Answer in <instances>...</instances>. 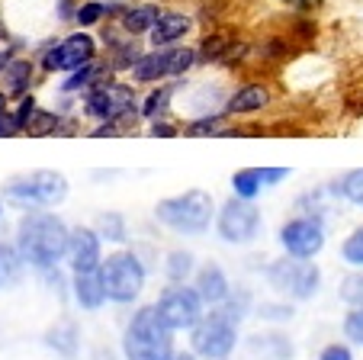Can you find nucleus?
<instances>
[{"mask_svg": "<svg viewBox=\"0 0 363 360\" xmlns=\"http://www.w3.org/2000/svg\"><path fill=\"white\" fill-rule=\"evenodd\" d=\"M68 238L71 231L65 229V222L58 216H52V212H26L20 219V229H16V248H20L26 264L48 273L68 254Z\"/></svg>", "mask_w": 363, "mask_h": 360, "instance_id": "nucleus-1", "label": "nucleus"}, {"mask_svg": "<svg viewBox=\"0 0 363 360\" xmlns=\"http://www.w3.org/2000/svg\"><path fill=\"white\" fill-rule=\"evenodd\" d=\"M129 360H174V328L161 319L158 306H142L125 328Z\"/></svg>", "mask_w": 363, "mask_h": 360, "instance_id": "nucleus-2", "label": "nucleus"}, {"mask_svg": "<svg viewBox=\"0 0 363 360\" xmlns=\"http://www.w3.org/2000/svg\"><path fill=\"white\" fill-rule=\"evenodd\" d=\"M155 216L180 235H203L213 222V197L206 190H186L180 197L161 200L155 206Z\"/></svg>", "mask_w": 363, "mask_h": 360, "instance_id": "nucleus-3", "label": "nucleus"}, {"mask_svg": "<svg viewBox=\"0 0 363 360\" xmlns=\"http://www.w3.org/2000/svg\"><path fill=\"white\" fill-rule=\"evenodd\" d=\"M4 193L23 206H55L68 197V180L58 170H33L7 180Z\"/></svg>", "mask_w": 363, "mask_h": 360, "instance_id": "nucleus-4", "label": "nucleus"}, {"mask_svg": "<svg viewBox=\"0 0 363 360\" xmlns=\"http://www.w3.org/2000/svg\"><path fill=\"white\" fill-rule=\"evenodd\" d=\"M103 286H106V299L113 302H132L145 286V267L132 251H119L100 264Z\"/></svg>", "mask_w": 363, "mask_h": 360, "instance_id": "nucleus-5", "label": "nucleus"}, {"mask_svg": "<svg viewBox=\"0 0 363 360\" xmlns=\"http://www.w3.org/2000/svg\"><path fill=\"white\" fill-rule=\"evenodd\" d=\"M238 334H235V322L228 319L225 312H209L193 325V334H190V344H193V354L199 357H209V360H222L228 351L235 347Z\"/></svg>", "mask_w": 363, "mask_h": 360, "instance_id": "nucleus-6", "label": "nucleus"}, {"mask_svg": "<svg viewBox=\"0 0 363 360\" xmlns=\"http://www.w3.org/2000/svg\"><path fill=\"white\" fill-rule=\"evenodd\" d=\"M267 280L274 290L289 293L293 299H312L318 293V283H322V273H318L315 264L299 258H289V261H277L270 264Z\"/></svg>", "mask_w": 363, "mask_h": 360, "instance_id": "nucleus-7", "label": "nucleus"}, {"mask_svg": "<svg viewBox=\"0 0 363 360\" xmlns=\"http://www.w3.org/2000/svg\"><path fill=\"white\" fill-rule=\"evenodd\" d=\"M158 312L174 332H180V328H193L199 319H203V296L196 293V286L190 290V286L177 283V286H171V290L161 293Z\"/></svg>", "mask_w": 363, "mask_h": 360, "instance_id": "nucleus-8", "label": "nucleus"}, {"mask_svg": "<svg viewBox=\"0 0 363 360\" xmlns=\"http://www.w3.org/2000/svg\"><path fill=\"white\" fill-rule=\"evenodd\" d=\"M219 235L222 241L228 245H247L257 229H261V212L251 206V200H241V197H232L219 212Z\"/></svg>", "mask_w": 363, "mask_h": 360, "instance_id": "nucleus-9", "label": "nucleus"}, {"mask_svg": "<svg viewBox=\"0 0 363 360\" xmlns=\"http://www.w3.org/2000/svg\"><path fill=\"white\" fill-rule=\"evenodd\" d=\"M280 245L286 248L289 258H299V261H308L315 258L318 251L325 248V229L318 219H293L280 229Z\"/></svg>", "mask_w": 363, "mask_h": 360, "instance_id": "nucleus-10", "label": "nucleus"}, {"mask_svg": "<svg viewBox=\"0 0 363 360\" xmlns=\"http://www.w3.org/2000/svg\"><path fill=\"white\" fill-rule=\"evenodd\" d=\"M132 109H135V97L123 84H100L87 97V113L96 119H106V123H116V119L129 116Z\"/></svg>", "mask_w": 363, "mask_h": 360, "instance_id": "nucleus-11", "label": "nucleus"}, {"mask_svg": "<svg viewBox=\"0 0 363 360\" xmlns=\"http://www.w3.org/2000/svg\"><path fill=\"white\" fill-rule=\"evenodd\" d=\"M90 58H94V39L87 33H77L71 39H65L58 48H48L42 65L48 71H77L84 65H90Z\"/></svg>", "mask_w": 363, "mask_h": 360, "instance_id": "nucleus-12", "label": "nucleus"}, {"mask_svg": "<svg viewBox=\"0 0 363 360\" xmlns=\"http://www.w3.org/2000/svg\"><path fill=\"white\" fill-rule=\"evenodd\" d=\"M68 261L74 273L100 271V235L94 229H74L68 238Z\"/></svg>", "mask_w": 363, "mask_h": 360, "instance_id": "nucleus-13", "label": "nucleus"}, {"mask_svg": "<svg viewBox=\"0 0 363 360\" xmlns=\"http://www.w3.org/2000/svg\"><path fill=\"white\" fill-rule=\"evenodd\" d=\"M196 293L203 296V302H209V306H222V302H225L232 286H228V280H225V273H222L219 264H206L203 271H199Z\"/></svg>", "mask_w": 363, "mask_h": 360, "instance_id": "nucleus-14", "label": "nucleus"}, {"mask_svg": "<svg viewBox=\"0 0 363 360\" xmlns=\"http://www.w3.org/2000/svg\"><path fill=\"white\" fill-rule=\"evenodd\" d=\"M74 299L81 302V309H100L106 302V286H103V273H74Z\"/></svg>", "mask_w": 363, "mask_h": 360, "instance_id": "nucleus-15", "label": "nucleus"}, {"mask_svg": "<svg viewBox=\"0 0 363 360\" xmlns=\"http://www.w3.org/2000/svg\"><path fill=\"white\" fill-rule=\"evenodd\" d=\"M132 75H135V81H158V77L174 75V48H167V52H151V55H145V58H138Z\"/></svg>", "mask_w": 363, "mask_h": 360, "instance_id": "nucleus-16", "label": "nucleus"}, {"mask_svg": "<svg viewBox=\"0 0 363 360\" xmlns=\"http://www.w3.org/2000/svg\"><path fill=\"white\" fill-rule=\"evenodd\" d=\"M186 29H190V20L184 13H161V20L151 26V42L155 45H171V42L184 39Z\"/></svg>", "mask_w": 363, "mask_h": 360, "instance_id": "nucleus-17", "label": "nucleus"}, {"mask_svg": "<svg viewBox=\"0 0 363 360\" xmlns=\"http://www.w3.org/2000/svg\"><path fill=\"white\" fill-rule=\"evenodd\" d=\"M267 100H270L267 87H261V84H245V87L228 100V113H254V109L267 107Z\"/></svg>", "mask_w": 363, "mask_h": 360, "instance_id": "nucleus-18", "label": "nucleus"}, {"mask_svg": "<svg viewBox=\"0 0 363 360\" xmlns=\"http://www.w3.org/2000/svg\"><path fill=\"white\" fill-rule=\"evenodd\" d=\"M161 20V10L155 7V4H142V7H132L129 13L123 16V26H125V33H145V29H151L155 23Z\"/></svg>", "mask_w": 363, "mask_h": 360, "instance_id": "nucleus-19", "label": "nucleus"}, {"mask_svg": "<svg viewBox=\"0 0 363 360\" xmlns=\"http://www.w3.org/2000/svg\"><path fill=\"white\" fill-rule=\"evenodd\" d=\"M33 81V65L29 62H10L4 68V94H23Z\"/></svg>", "mask_w": 363, "mask_h": 360, "instance_id": "nucleus-20", "label": "nucleus"}, {"mask_svg": "<svg viewBox=\"0 0 363 360\" xmlns=\"http://www.w3.org/2000/svg\"><path fill=\"white\" fill-rule=\"evenodd\" d=\"M232 187H235V197L254 200L257 193H261V187H264V170H257V168L238 170V174L232 177Z\"/></svg>", "mask_w": 363, "mask_h": 360, "instance_id": "nucleus-21", "label": "nucleus"}, {"mask_svg": "<svg viewBox=\"0 0 363 360\" xmlns=\"http://www.w3.org/2000/svg\"><path fill=\"white\" fill-rule=\"evenodd\" d=\"M167 280H174V283H184L186 277H190L193 271V254L190 251H171L167 254Z\"/></svg>", "mask_w": 363, "mask_h": 360, "instance_id": "nucleus-22", "label": "nucleus"}, {"mask_svg": "<svg viewBox=\"0 0 363 360\" xmlns=\"http://www.w3.org/2000/svg\"><path fill=\"white\" fill-rule=\"evenodd\" d=\"M23 264H26V261H23L20 248H10V245L0 248V277L4 280H20Z\"/></svg>", "mask_w": 363, "mask_h": 360, "instance_id": "nucleus-23", "label": "nucleus"}, {"mask_svg": "<svg viewBox=\"0 0 363 360\" xmlns=\"http://www.w3.org/2000/svg\"><path fill=\"white\" fill-rule=\"evenodd\" d=\"M74 341H77V328L71 322H62V325H55L48 332V344L58 347L62 354H74Z\"/></svg>", "mask_w": 363, "mask_h": 360, "instance_id": "nucleus-24", "label": "nucleus"}, {"mask_svg": "<svg viewBox=\"0 0 363 360\" xmlns=\"http://www.w3.org/2000/svg\"><path fill=\"white\" fill-rule=\"evenodd\" d=\"M55 126H58V116L55 113L35 109V113L29 116V123L23 126V132H29V136H48V132H55Z\"/></svg>", "mask_w": 363, "mask_h": 360, "instance_id": "nucleus-25", "label": "nucleus"}, {"mask_svg": "<svg viewBox=\"0 0 363 360\" xmlns=\"http://www.w3.org/2000/svg\"><path fill=\"white\" fill-rule=\"evenodd\" d=\"M341 197H347L350 203H357V206H363V168L360 170H350L347 177L341 180V187H335Z\"/></svg>", "mask_w": 363, "mask_h": 360, "instance_id": "nucleus-26", "label": "nucleus"}, {"mask_svg": "<svg viewBox=\"0 0 363 360\" xmlns=\"http://www.w3.org/2000/svg\"><path fill=\"white\" fill-rule=\"evenodd\" d=\"M100 238H106V241H125V219L119 212H106L100 219Z\"/></svg>", "mask_w": 363, "mask_h": 360, "instance_id": "nucleus-27", "label": "nucleus"}, {"mask_svg": "<svg viewBox=\"0 0 363 360\" xmlns=\"http://www.w3.org/2000/svg\"><path fill=\"white\" fill-rule=\"evenodd\" d=\"M341 299L350 302L354 309H363V273H354L341 283Z\"/></svg>", "mask_w": 363, "mask_h": 360, "instance_id": "nucleus-28", "label": "nucleus"}, {"mask_svg": "<svg viewBox=\"0 0 363 360\" xmlns=\"http://www.w3.org/2000/svg\"><path fill=\"white\" fill-rule=\"evenodd\" d=\"M344 258L354 267H363V229H357L354 235L344 241Z\"/></svg>", "mask_w": 363, "mask_h": 360, "instance_id": "nucleus-29", "label": "nucleus"}, {"mask_svg": "<svg viewBox=\"0 0 363 360\" xmlns=\"http://www.w3.org/2000/svg\"><path fill=\"white\" fill-rule=\"evenodd\" d=\"M344 334H347L354 344H363V309H350L347 319H344Z\"/></svg>", "mask_w": 363, "mask_h": 360, "instance_id": "nucleus-30", "label": "nucleus"}, {"mask_svg": "<svg viewBox=\"0 0 363 360\" xmlns=\"http://www.w3.org/2000/svg\"><path fill=\"white\" fill-rule=\"evenodd\" d=\"M225 48H228V39L225 36H209V39L203 42V62H216V58H222L225 55Z\"/></svg>", "mask_w": 363, "mask_h": 360, "instance_id": "nucleus-31", "label": "nucleus"}, {"mask_svg": "<svg viewBox=\"0 0 363 360\" xmlns=\"http://www.w3.org/2000/svg\"><path fill=\"white\" fill-rule=\"evenodd\" d=\"M96 77V68L94 65H84V68H77L74 75L68 77V84H65V90H77V87H87L90 81Z\"/></svg>", "mask_w": 363, "mask_h": 360, "instance_id": "nucleus-32", "label": "nucleus"}, {"mask_svg": "<svg viewBox=\"0 0 363 360\" xmlns=\"http://www.w3.org/2000/svg\"><path fill=\"white\" fill-rule=\"evenodd\" d=\"M103 13H106V7H103V4H84V7L77 10V16H74V20L81 23V26H94V23L100 20Z\"/></svg>", "mask_w": 363, "mask_h": 360, "instance_id": "nucleus-33", "label": "nucleus"}, {"mask_svg": "<svg viewBox=\"0 0 363 360\" xmlns=\"http://www.w3.org/2000/svg\"><path fill=\"white\" fill-rule=\"evenodd\" d=\"M167 97H171V90H155V94H151L148 100H145V109H142V113H145V116H158V113H164Z\"/></svg>", "mask_w": 363, "mask_h": 360, "instance_id": "nucleus-34", "label": "nucleus"}, {"mask_svg": "<svg viewBox=\"0 0 363 360\" xmlns=\"http://www.w3.org/2000/svg\"><path fill=\"white\" fill-rule=\"evenodd\" d=\"M193 62H196V52H193V48H174V75H184Z\"/></svg>", "mask_w": 363, "mask_h": 360, "instance_id": "nucleus-35", "label": "nucleus"}, {"mask_svg": "<svg viewBox=\"0 0 363 360\" xmlns=\"http://www.w3.org/2000/svg\"><path fill=\"white\" fill-rule=\"evenodd\" d=\"M23 126H20V119H16L13 113H4L0 116V136H16Z\"/></svg>", "mask_w": 363, "mask_h": 360, "instance_id": "nucleus-36", "label": "nucleus"}, {"mask_svg": "<svg viewBox=\"0 0 363 360\" xmlns=\"http://www.w3.org/2000/svg\"><path fill=\"white\" fill-rule=\"evenodd\" d=\"M318 360H354V357H350V351L344 344H328Z\"/></svg>", "mask_w": 363, "mask_h": 360, "instance_id": "nucleus-37", "label": "nucleus"}, {"mask_svg": "<svg viewBox=\"0 0 363 360\" xmlns=\"http://www.w3.org/2000/svg\"><path fill=\"white\" fill-rule=\"evenodd\" d=\"M33 113H35V100H33V97H23L20 109H16V119H20V126H26Z\"/></svg>", "mask_w": 363, "mask_h": 360, "instance_id": "nucleus-38", "label": "nucleus"}, {"mask_svg": "<svg viewBox=\"0 0 363 360\" xmlns=\"http://www.w3.org/2000/svg\"><path fill=\"white\" fill-rule=\"evenodd\" d=\"M261 312L267 315V319H289V315H293V309H289V306H261Z\"/></svg>", "mask_w": 363, "mask_h": 360, "instance_id": "nucleus-39", "label": "nucleus"}, {"mask_svg": "<svg viewBox=\"0 0 363 360\" xmlns=\"http://www.w3.org/2000/svg\"><path fill=\"white\" fill-rule=\"evenodd\" d=\"M190 132H193V136H203V132H216V119H203V123H193Z\"/></svg>", "mask_w": 363, "mask_h": 360, "instance_id": "nucleus-40", "label": "nucleus"}, {"mask_svg": "<svg viewBox=\"0 0 363 360\" xmlns=\"http://www.w3.org/2000/svg\"><path fill=\"white\" fill-rule=\"evenodd\" d=\"M283 177H286V170H264V184H277Z\"/></svg>", "mask_w": 363, "mask_h": 360, "instance_id": "nucleus-41", "label": "nucleus"}, {"mask_svg": "<svg viewBox=\"0 0 363 360\" xmlns=\"http://www.w3.org/2000/svg\"><path fill=\"white\" fill-rule=\"evenodd\" d=\"M151 132H155V136H174V126H167V123H155L151 126Z\"/></svg>", "mask_w": 363, "mask_h": 360, "instance_id": "nucleus-42", "label": "nucleus"}, {"mask_svg": "<svg viewBox=\"0 0 363 360\" xmlns=\"http://www.w3.org/2000/svg\"><path fill=\"white\" fill-rule=\"evenodd\" d=\"M7 113V94H4V90H0V116Z\"/></svg>", "mask_w": 363, "mask_h": 360, "instance_id": "nucleus-43", "label": "nucleus"}, {"mask_svg": "<svg viewBox=\"0 0 363 360\" xmlns=\"http://www.w3.org/2000/svg\"><path fill=\"white\" fill-rule=\"evenodd\" d=\"M7 58H10V55H7V52H0V68H7V65H10V62H7Z\"/></svg>", "mask_w": 363, "mask_h": 360, "instance_id": "nucleus-44", "label": "nucleus"}, {"mask_svg": "<svg viewBox=\"0 0 363 360\" xmlns=\"http://www.w3.org/2000/svg\"><path fill=\"white\" fill-rule=\"evenodd\" d=\"M174 360H190V357H174Z\"/></svg>", "mask_w": 363, "mask_h": 360, "instance_id": "nucleus-45", "label": "nucleus"}, {"mask_svg": "<svg viewBox=\"0 0 363 360\" xmlns=\"http://www.w3.org/2000/svg\"><path fill=\"white\" fill-rule=\"evenodd\" d=\"M0 212H4V206H0Z\"/></svg>", "mask_w": 363, "mask_h": 360, "instance_id": "nucleus-46", "label": "nucleus"}]
</instances>
